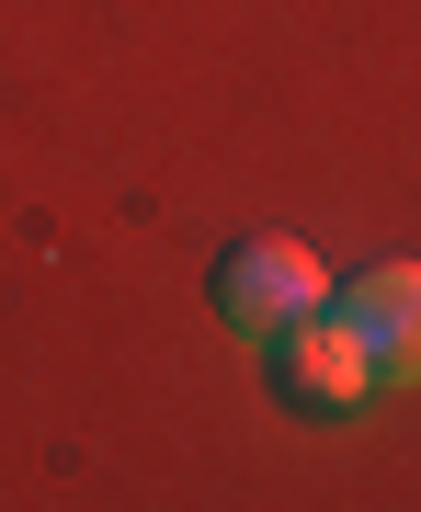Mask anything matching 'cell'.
Masks as SVG:
<instances>
[{"label":"cell","mask_w":421,"mask_h":512,"mask_svg":"<svg viewBox=\"0 0 421 512\" xmlns=\"http://www.w3.org/2000/svg\"><path fill=\"white\" fill-rule=\"evenodd\" d=\"M205 296H217V319H228V330L274 342L285 319L330 308V274H319V251H308V239H228V251H217V274H205Z\"/></svg>","instance_id":"6da1fadb"},{"label":"cell","mask_w":421,"mask_h":512,"mask_svg":"<svg viewBox=\"0 0 421 512\" xmlns=\"http://www.w3.org/2000/svg\"><path fill=\"white\" fill-rule=\"evenodd\" d=\"M274 387H285L308 421H353V410L376 399V365H365V342H353L330 308H308V319L274 330Z\"/></svg>","instance_id":"7a4b0ae2"},{"label":"cell","mask_w":421,"mask_h":512,"mask_svg":"<svg viewBox=\"0 0 421 512\" xmlns=\"http://www.w3.org/2000/svg\"><path fill=\"white\" fill-rule=\"evenodd\" d=\"M330 319L365 342L376 376H421V262H376V274H353L330 296Z\"/></svg>","instance_id":"3957f363"}]
</instances>
